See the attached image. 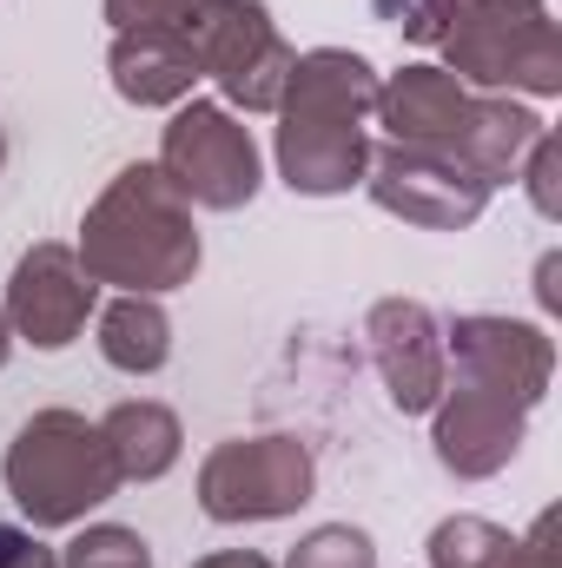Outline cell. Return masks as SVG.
Wrapping results in <instances>:
<instances>
[{"label":"cell","instance_id":"1","mask_svg":"<svg viewBox=\"0 0 562 568\" xmlns=\"http://www.w3.org/2000/svg\"><path fill=\"white\" fill-rule=\"evenodd\" d=\"M378 106V73L371 60L358 53H338V47H318V53H298L291 60V80L279 93V172L291 192H311V199H331V192H351L371 165V145H364V120Z\"/></svg>","mask_w":562,"mask_h":568},{"label":"cell","instance_id":"2","mask_svg":"<svg viewBox=\"0 0 562 568\" xmlns=\"http://www.w3.org/2000/svg\"><path fill=\"white\" fill-rule=\"evenodd\" d=\"M80 272L93 284H120L133 297L179 291L199 272V232H192V205L165 185L159 165H127L100 205L80 225Z\"/></svg>","mask_w":562,"mask_h":568},{"label":"cell","instance_id":"3","mask_svg":"<svg viewBox=\"0 0 562 568\" xmlns=\"http://www.w3.org/2000/svg\"><path fill=\"white\" fill-rule=\"evenodd\" d=\"M7 496L20 503V516L33 529H67L87 523V509H100L120 489V463L107 449L100 424L73 417V410H40L27 417L20 436L7 443Z\"/></svg>","mask_w":562,"mask_h":568},{"label":"cell","instance_id":"4","mask_svg":"<svg viewBox=\"0 0 562 568\" xmlns=\"http://www.w3.org/2000/svg\"><path fill=\"white\" fill-rule=\"evenodd\" d=\"M172 20L199 60V73L219 80V93L245 113H279L291 80V47L259 0H172Z\"/></svg>","mask_w":562,"mask_h":568},{"label":"cell","instance_id":"5","mask_svg":"<svg viewBox=\"0 0 562 568\" xmlns=\"http://www.w3.org/2000/svg\"><path fill=\"white\" fill-rule=\"evenodd\" d=\"M159 172L165 185L185 199V205H205V212H239L252 205L259 192V145L252 133L212 106V100H192L172 113L165 140H159Z\"/></svg>","mask_w":562,"mask_h":568},{"label":"cell","instance_id":"6","mask_svg":"<svg viewBox=\"0 0 562 568\" xmlns=\"http://www.w3.org/2000/svg\"><path fill=\"white\" fill-rule=\"evenodd\" d=\"M311 449L298 436H239L219 443L199 469V509L212 523H272L311 503Z\"/></svg>","mask_w":562,"mask_h":568},{"label":"cell","instance_id":"7","mask_svg":"<svg viewBox=\"0 0 562 568\" xmlns=\"http://www.w3.org/2000/svg\"><path fill=\"white\" fill-rule=\"evenodd\" d=\"M371 199L411 225H430V232H456L483 212L490 185L456 159V152H436V145H384L371 165Z\"/></svg>","mask_w":562,"mask_h":568},{"label":"cell","instance_id":"8","mask_svg":"<svg viewBox=\"0 0 562 568\" xmlns=\"http://www.w3.org/2000/svg\"><path fill=\"white\" fill-rule=\"evenodd\" d=\"M93 297H100V284L80 272V258L67 245H33L7 284V331L27 337L33 351H67L87 331Z\"/></svg>","mask_w":562,"mask_h":568},{"label":"cell","instance_id":"9","mask_svg":"<svg viewBox=\"0 0 562 568\" xmlns=\"http://www.w3.org/2000/svg\"><path fill=\"white\" fill-rule=\"evenodd\" d=\"M364 331H371V357H378V371H384L391 404H398L404 417L436 410L450 384H443V337H436L430 311L411 304V297H391V304L371 311Z\"/></svg>","mask_w":562,"mask_h":568},{"label":"cell","instance_id":"10","mask_svg":"<svg viewBox=\"0 0 562 568\" xmlns=\"http://www.w3.org/2000/svg\"><path fill=\"white\" fill-rule=\"evenodd\" d=\"M523 397L496 390V384H476V377H456L443 417H436V456L443 469L456 476H490L516 456V436H523Z\"/></svg>","mask_w":562,"mask_h":568},{"label":"cell","instance_id":"11","mask_svg":"<svg viewBox=\"0 0 562 568\" xmlns=\"http://www.w3.org/2000/svg\"><path fill=\"white\" fill-rule=\"evenodd\" d=\"M450 357H456V377L496 384L523 404H536L543 384H550V337L530 331V324H510V317H456L450 324Z\"/></svg>","mask_w":562,"mask_h":568},{"label":"cell","instance_id":"12","mask_svg":"<svg viewBox=\"0 0 562 568\" xmlns=\"http://www.w3.org/2000/svg\"><path fill=\"white\" fill-rule=\"evenodd\" d=\"M371 113L384 120L391 145H436V152H456L463 133H470L476 100H470L463 80L443 73V67H404L391 87H378V106H371Z\"/></svg>","mask_w":562,"mask_h":568},{"label":"cell","instance_id":"13","mask_svg":"<svg viewBox=\"0 0 562 568\" xmlns=\"http://www.w3.org/2000/svg\"><path fill=\"white\" fill-rule=\"evenodd\" d=\"M192 80H199V60H192L185 33L172 20V7L159 20H145V27H120V40H113V87H120V100L179 106L192 93Z\"/></svg>","mask_w":562,"mask_h":568},{"label":"cell","instance_id":"14","mask_svg":"<svg viewBox=\"0 0 562 568\" xmlns=\"http://www.w3.org/2000/svg\"><path fill=\"white\" fill-rule=\"evenodd\" d=\"M100 436H107V449H113V463H120V483H152V476H165L172 463H179V417L165 410V404H113L107 417H100Z\"/></svg>","mask_w":562,"mask_h":568},{"label":"cell","instance_id":"15","mask_svg":"<svg viewBox=\"0 0 562 568\" xmlns=\"http://www.w3.org/2000/svg\"><path fill=\"white\" fill-rule=\"evenodd\" d=\"M430 562L436 568H556V556H550V523L530 542H516V536H503V529H490L476 516H456V523H436Z\"/></svg>","mask_w":562,"mask_h":568},{"label":"cell","instance_id":"16","mask_svg":"<svg viewBox=\"0 0 562 568\" xmlns=\"http://www.w3.org/2000/svg\"><path fill=\"white\" fill-rule=\"evenodd\" d=\"M100 357L113 364V371H127V377H152V371H165V357H172V324H165V311L152 304V297H113L107 311H100Z\"/></svg>","mask_w":562,"mask_h":568},{"label":"cell","instance_id":"17","mask_svg":"<svg viewBox=\"0 0 562 568\" xmlns=\"http://www.w3.org/2000/svg\"><path fill=\"white\" fill-rule=\"evenodd\" d=\"M60 568H152V549H145V536H133V529L100 523V529H80L67 542Z\"/></svg>","mask_w":562,"mask_h":568},{"label":"cell","instance_id":"18","mask_svg":"<svg viewBox=\"0 0 562 568\" xmlns=\"http://www.w3.org/2000/svg\"><path fill=\"white\" fill-rule=\"evenodd\" d=\"M284 568H378V549H371L364 529H351V523H324V529H311V536L291 549V562Z\"/></svg>","mask_w":562,"mask_h":568},{"label":"cell","instance_id":"19","mask_svg":"<svg viewBox=\"0 0 562 568\" xmlns=\"http://www.w3.org/2000/svg\"><path fill=\"white\" fill-rule=\"evenodd\" d=\"M450 20H456V0H398V27L423 47H436L450 33Z\"/></svg>","mask_w":562,"mask_h":568},{"label":"cell","instance_id":"20","mask_svg":"<svg viewBox=\"0 0 562 568\" xmlns=\"http://www.w3.org/2000/svg\"><path fill=\"white\" fill-rule=\"evenodd\" d=\"M172 0H107V20L113 27H145V20H159Z\"/></svg>","mask_w":562,"mask_h":568},{"label":"cell","instance_id":"21","mask_svg":"<svg viewBox=\"0 0 562 568\" xmlns=\"http://www.w3.org/2000/svg\"><path fill=\"white\" fill-rule=\"evenodd\" d=\"M27 549H33V536H27V529H7V523H0V568H13L20 556H27Z\"/></svg>","mask_w":562,"mask_h":568},{"label":"cell","instance_id":"22","mask_svg":"<svg viewBox=\"0 0 562 568\" xmlns=\"http://www.w3.org/2000/svg\"><path fill=\"white\" fill-rule=\"evenodd\" d=\"M192 568H272V562L252 556V549H225V556H205V562H192Z\"/></svg>","mask_w":562,"mask_h":568},{"label":"cell","instance_id":"23","mask_svg":"<svg viewBox=\"0 0 562 568\" xmlns=\"http://www.w3.org/2000/svg\"><path fill=\"white\" fill-rule=\"evenodd\" d=\"M13 568H60V562H53V549H40V542H33V549H27Z\"/></svg>","mask_w":562,"mask_h":568},{"label":"cell","instance_id":"24","mask_svg":"<svg viewBox=\"0 0 562 568\" xmlns=\"http://www.w3.org/2000/svg\"><path fill=\"white\" fill-rule=\"evenodd\" d=\"M7 351H13V331H7V311H0V364H7Z\"/></svg>","mask_w":562,"mask_h":568},{"label":"cell","instance_id":"25","mask_svg":"<svg viewBox=\"0 0 562 568\" xmlns=\"http://www.w3.org/2000/svg\"><path fill=\"white\" fill-rule=\"evenodd\" d=\"M0 165H7V140H0Z\"/></svg>","mask_w":562,"mask_h":568}]
</instances>
